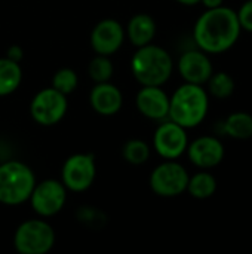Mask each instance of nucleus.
<instances>
[{"label":"nucleus","instance_id":"6e6552de","mask_svg":"<svg viewBox=\"0 0 252 254\" xmlns=\"http://www.w3.org/2000/svg\"><path fill=\"white\" fill-rule=\"evenodd\" d=\"M67 192L68 190L61 180L45 179L42 182H36L28 202L39 217H53L64 208L67 202Z\"/></svg>","mask_w":252,"mask_h":254},{"label":"nucleus","instance_id":"f03ea898","mask_svg":"<svg viewBox=\"0 0 252 254\" xmlns=\"http://www.w3.org/2000/svg\"><path fill=\"white\" fill-rule=\"evenodd\" d=\"M209 112V94L203 85L184 82L169 97L168 119L186 129L199 127Z\"/></svg>","mask_w":252,"mask_h":254},{"label":"nucleus","instance_id":"a211bd4d","mask_svg":"<svg viewBox=\"0 0 252 254\" xmlns=\"http://www.w3.org/2000/svg\"><path fill=\"white\" fill-rule=\"evenodd\" d=\"M22 83L21 63L12 61L7 57L0 58V97L13 94Z\"/></svg>","mask_w":252,"mask_h":254},{"label":"nucleus","instance_id":"0eeeda50","mask_svg":"<svg viewBox=\"0 0 252 254\" xmlns=\"http://www.w3.org/2000/svg\"><path fill=\"white\" fill-rule=\"evenodd\" d=\"M68 110L67 95L52 86L43 88L34 94L30 103V115L33 121L42 127H53L59 124Z\"/></svg>","mask_w":252,"mask_h":254},{"label":"nucleus","instance_id":"2eb2a0df","mask_svg":"<svg viewBox=\"0 0 252 254\" xmlns=\"http://www.w3.org/2000/svg\"><path fill=\"white\" fill-rule=\"evenodd\" d=\"M89 104L92 110L101 116H114L123 106V94L114 83H95L89 92Z\"/></svg>","mask_w":252,"mask_h":254},{"label":"nucleus","instance_id":"412c9836","mask_svg":"<svg viewBox=\"0 0 252 254\" xmlns=\"http://www.w3.org/2000/svg\"><path fill=\"white\" fill-rule=\"evenodd\" d=\"M150 146L140 138H131L122 147V156L131 165L146 164L150 159Z\"/></svg>","mask_w":252,"mask_h":254},{"label":"nucleus","instance_id":"393cba45","mask_svg":"<svg viewBox=\"0 0 252 254\" xmlns=\"http://www.w3.org/2000/svg\"><path fill=\"white\" fill-rule=\"evenodd\" d=\"M238 19L241 24L242 31L252 33V0H247L241 4V7L236 10Z\"/></svg>","mask_w":252,"mask_h":254},{"label":"nucleus","instance_id":"b1692460","mask_svg":"<svg viewBox=\"0 0 252 254\" xmlns=\"http://www.w3.org/2000/svg\"><path fill=\"white\" fill-rule=\"evenodd\" d=\"M77 220L86 226L100 228L105 222V216L91 205H82L77 211Z\"/></svg>","mask_w":252,"mask_h":254},{"label":"nucleus","instance_id":"423d86ee","mask_svg":"<svg viewBox=\"0 0 252 254\" xmlns=\"http://www.w3.org/2000/svg\"><path fill=\"white\" fill-rule=\"evenodd\" d=\"M189 171L177 159H165L156 165L149 177L151 192L160 198H175L187 190Z\"/></svg>","mask_w":252,"mask_h":254},{"label":"nucleus","instance_id":"39448f33","mask_svg":"<svg viewBox=\"0 0 252 254\" xmlns=\"http://www.w3.org/2000/svg\"><path fill=\"white\" fill-rule=\"evenodd\" d=\"M55 241V231L43 217L22 222L13 234V247L19 254L49 253Z\"/></svg>","mask_w":252,"mask_h":254},{"label":"nucleus","instance_id":"5701e85b","mask_svg":"<svg viewBox=\"0 0 252 254\" xmlns=\"http://www.w3.org/2000/svg\"><path fill=\"white\" fill-rule=\"evenodd\" d=\"M79 85V76L77 73L70 68V67H62L59 70L55 71V74L52 76V88H55L56 91L62 92L64 95H70L77 89Z\"/></svg>","mask_w":252,"mask_h":254},{"label":"nucleus","instance_id":"1a4fd4ad","mask_svg":"<svg viewBox=\"0 0 252 254\" xmlns=\"http://www.w3.org/2000/svg\"><path fill=\"white\" fill-rule=\"evenodd\" d=\"M97 179V161L92 153L70 155L61 168V182L70 192L88 190Z\"/></svg>","mask_w":252,"mask_h":254},{"label":"nucleus","instance_id":"6ab92c4d","mask_svg":"<svg viewBox=\"0 0 252 254\" xmlns=\"http://www.w3.org/2000/svg\"><path fill=\"white\" fill-rule=\"evenodd\" d=\"M186 192L195 199H209L217 192V179L208 170H201L189 177Z\"/></svg>","mask_w":252,"mask_h":254},{"label":"nucleus","instance_id":"cd10ccee","mask_svg":"<svg viewBox=\"0 0 252 254\" xmlns=\"http://www.w3.org/2000/svg\"><path fill=\"white\" fill-rule=\"evenodd\" d=\"M178 1L180 4H184V6H195V4H199L201 0H175Z\"/></svg>","mask_w":252,"mask_h":254},{"label":"nucleus","instance_id":"a878e982","mask_svg":"<svg viewBox=\"0 0 252 254\" xmlns=\"http://www.w3.org/2000/svg\"><path fill=\"white\" fill-rule=\"evenodd\" d=\"M6 57L12 61L21 63L24 60V49L19 45H10L6 51Z\"/></svg>","mask_w":252,"mask_h":254},{"label":"nucleus","instance_id":"f3484780","mask_svg":"<svg viewBox=\"0 0 252 254\" xmlns=\"http://www.w3.org/2000/svg\"><path fill=\"white\" fill-rule=\"evenodd\" d=\"M221 132L233 140L252 138V115L248 112H233L221 122Z\"/></svg>","mask_w":252,"mask_h":254},{"label":"nucleus","instance_id":"4be33fe9","mask_svg":"<svg viewBox=\"0 0 252 254\" xmlns=\"http://www.w3.org/2000/svg\"><path fill=\"white\" fill-rule=\"evenodd\" d=\"M113 73H114V65H113V61L110 60L108 55L95 54V57L89 61L88 74L95 83L111 80Z\"/></svg>","mask_w":252,"mask_h":254},{"label":"nucleus","instance_id":"f257e3e1","mask_svg":"<svg viewBox=\"0 0 252 254\" xmlns=\"http://www.w3.org/2000/svg\"><path fill=\"white\" fill-rule=\"evenodd\" d=\"M241 33L242 28L236 10L223 4L220 7L205 9L196 19L193 40L203 52L218 55L232 49L238 43Z\"/></svg>","mask_w":252,"mask_h":254},{"label":"nucleus","instance_id":"aec40b11","mask_svg":"<svg viewBox=\"0 0 252 254\" xmlns=\"http://www.w3.org/2000/svg\"><path fill=\"white\" fill-rule=\"evenodd\" d=\"M205 85L209 97H214L217 100L230 98L236 89V82L233 76L227 71H214Z\"/></svg>","mask_w":252,"mask_h":254},{"label":"nucleus","instance_id":"9b49d317","mask_svg":"<svg viewBox=\"0 0 252 254\" xmlns=\"http://www.w3.org/2000/svg\"><path fill=\"white\" fill-rule=\"evenodd\" d=\"M189 161L199 170H212L218 167L226 156L223 141L215 135H201L187 146Z\"/></svg>","mask_w":252,"mask_h":254},{"label":"nucleus","instance_id":"7ed1b4c3","mask_svg":"<svg viewBox=\"0 0 252 254\" xmlns=\"http://www.w3.org/2000/svg\"><path fill=\"white\" fill-rule=\"evenodd\" d=\"M131 71L141 86H163L172 76L171 54L153 42L137 48L131 58Z\"/></svg>","mask_w":252,"mask_h":254},{"label":"nucleus","instance_id":"bb28decb","mask_svg":"<svg viewBox=\"0 0 252 254\" xmlns=\"http://www.w3.org/2000/svg\"><path fill=\"white\" fill-rule=\"evenodd\" d=\"M199 3H202L205 9H214V7L223 6L224 4V0H201Z\"/></svg>","mask_w":252,"mask_h":254},{"label":"nucleus","instance_id":"20e7f679","mask_svg":"<svg viewBox=\"0 0 252 254\" xmlns=\"http://www.w3.org/2000/svg\"><path fill=\"white\" fill-rule=\"evenodd\" d=\"M34 171L21 161L12 159L0 164V204L7 207L22 205L36 185Z\"/></svg>","mask_w":252,"mask_h":254},{"label":"nucleus","instance_id":"ddd939ff","mask_svg":"<svg viewBox=\"0 0 252 254\" xmlns=\"http://www.w3.org/2000/svg\"><path fill=\"white\" fill-rule=\"evenodd\" d=\"M177 68L184 82L203 86L214 73V65L209 54L203 52L199 48L183 52L178 58Z\"/></svg>","mask_w":252,"mask_h":254},{"label":"nucleus","instance_id":"f8f14e48","mask_svg":"<svg viewBox=\"0 0 252 254\" xmlns=\"http://www.w3.org/2000/svg\"><path fill=\"white\" fill-rule=\"evenodd\" d=\"M126 39L125 27L114 18H105L95 24L91 31V48L100 55H114Z\"/></svg>","mask_w":252,"mask_h":254},{"label":"nucleus","instance_id":"dca6fc26","mask_svg":"<svg viewBox=\"0 0 252 254\" xmlns=\"http://www.w3.org/2000/svg\"><path fill=\"white\" fill-rule=\"evenodd\" d=\"M156 33H157V24H156L154 18L144 12L135 13L128 21V25L125 27L126 39L135 48L151 43L156 37Z\"/></svg>","mask_w":252,"mask_h":254},{"label":"nucleus","instance_id":"9d476101","mask_svg":"<svg viewBox=\"0 0 252 254\" xmlns=\"http://www.w3.org/2000/svg\"><path fill=\"white\" fill-rule=\"evenodd\" d=\"M189 146L187 129L172 122L171 119L162 121L153 134V149L163 159L181 158Z\"/></svg>","mask_w":252,"mask_h":254},{"label":"nucleus","instance_id":"4468645a","mask_svg":"<svg viewBox=\"0 0 252 254\" xmlns=\"http://www.w3.org/2000/svg\"><path fill=\"white\" fill-rule=\"evenodd\" d=\"M140 115L151 121H165L169 113V95L162 86H143L135 97Z\"/></svg>","mask_w":252,"mask_h":254}]
</instances>
